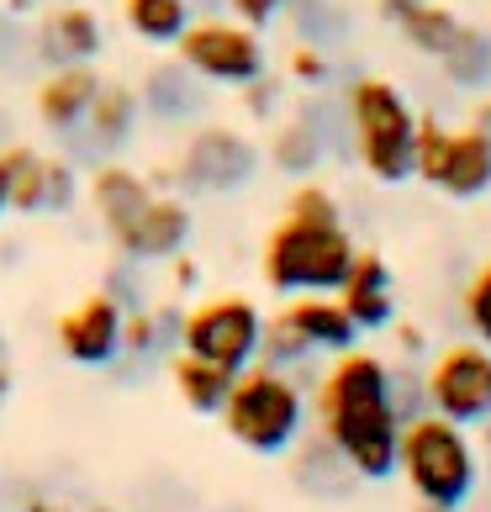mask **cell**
I'll return each instance as SVG.
<instances>
[{
  "instance_id": "obj_33",
  "label": "cell",
  "mask_w": 491,
  "mask_h": 512,
  "mask_svg": "<svg viewBox=\"0 0 491 512\" xmlns=\"http://www.w3.org/2000/svg\"><path fill=\"white\" fill-rule=\"evenodd\" d=\"M196 286H201V264H196L191 249L175 254V259H164V291L169 296H191Z\"/></svg>"
},
{
  "instance_id": "obj_40",
  "label": "cell",
  "mask_w": 491,
  "mask_h": 512,
  "mask_svg": "<svg viewBox=\"0 0 491 512\" xmlns=\"http://www.w3.org/2000/svg\"><path fill=\"white\" fill-rule=\"evenodd\" d=\"M6 212H11L6 206V159H0V222H6Z\"/></svg>"
},
{
  "instance_id": "obj_34",
  "label": "cell",
  "mask_w": 491,
  "mask_h": 512,
  "mask_svg": "<svg viewBox=\"0 0 491 512\" xmlns=\"http://www.w3.org/2000/svg\"><path fill=\"white\" fill-rule=\"evenodd\" d=\"M465 127L476 132L481 143H491V96H481L476 106H470V117H465Z\"/></svg>"
},
{
  "instance_id": "obj_20",
  "label": "cell",
  "mask_w": 491,
  "mask_h": 512,
  "mask_svg": "<svg viewBox=\"0 0 491 512\" xmlns=\"http://www.w3.org/2000/svg\"><path fill=\"white\" fill-rule=\"evenodd\" d=\"M169 381H175V396L191 412L217 417L222 402H228V391H233V370H222V365H212V359H196V354L180 349L175 359H169Z\"/></svg>"
},
{
  "instance_id": "obj_30",
  "label": "cell",
  "mask_w": 491,
  "mask_h": 512,
  "mask_svg": "<svg viewBox=\"0 0 491 512\" xmlns=\"http://www.w3.org/2000/svg\"><path fill=\"white\" fill-rule=\"evenodd\" d=\"M286 80L301 85V90H323L333 80V59L317 43H296L291 59H286Z\"/></svg>"
},
{
  "instance_id": "obj_3",
  "label": "cell",
  "mask_w": 491,
  "mask_h": 512,
  "mask_svg": "<svg viewBox=\"0 0 491 512\" xmlns=\"http://www.w3.org/2000/svg\"><path fill=\"white\" fill-rule=\"evenodd\" d=\"M360 254L349 222H296L280 217L264 233L259 275L275 296H333Z\"/></svg>"
},
{
  "instance_id": "obj_11",
  "label": "cell",
  "mask_w": 491,
  "mask_h": 512,
  "mask_svg": "<svg viewBox=\"0 0 491 512\" xmlns=\"http://www.w3.org/2000/svg\"><path fill=\"white\" fill-rule=\"evenodd\" d=\"M122 301L111 291H96L85 301H74V307L53 322V344L69 365H85V370H101L111 359L122 354Z\"/></svg>"
},
{
  "instance_id": "obj_25",
  "label": "cell",
  "mask_w": 491,
  "mask_h": 512,
  "mask_svg": "<svg viewBox=\"0 0 491 512\" xmlns=\"http://www.w3.org/2000/svg\"><path fill=\"white\" fill-rule=\"evenodd\" d=\"M439 64H444V74L455 85H486L491 80V37L476 32V27H465L460 48L449 53V59H439Z\"/></svg>"
},
{
  "instance_id": "obj_8",
  "label": "cell",
  "mask_w": 491,
  "mask_h": 512,
  "mask_svg": "<svg viewBox=\"0 0 491 512\" xmlns=\"http://www.w3.org/2000/svg\"><path fill=\"white\" fill-rule=\"evenodd\" d=\"M259 159L264 154L249 132H238L228 122H201L175 159L180 196H233L259 175Z\"/></svg>"
},
{
  "instance_id": "obj_35",
  "label": "cell",
  "mask_w": 491,
  "mask_h": 512,
  "mask_svg": "<svg viewBox=\"0 0 491 512\" xmlns=\"http://www.w3.org/2000/svg\"><path fill=\"white\" fill-rule=\"evenodd\" d=\"M396 344H402V354H423V328L418 322H396Z\"/></svg>"
},
{
  "instance_id": "obj_15",
  "label": "cell",
  "mask_w": 491,
  "mask_h": 512,
  "mask_svg": "<svg viewBox=\"0 0 491 512\" xmlns=\"http://www.w3.org/2000/svg\"><path fill=\"white\" fill-rule=\"evenodd\" d=\"M96 90H101V69L96 64H53L43 80H37V90H32V111H37V122H43L53 138H69V132L85 122Z\"/></svg>"
},
{
  "instance_id": "obj_28",
  "label": "cell",
  "mask_w": 491,
  "mask_h": 512,
  "mask_svg": "<svg viewBox=\"0 0 491 512\" xmlns=\"http://www.w3.org/2000/svg\"><path fill=\"white\" fill-rule=\"evenodd\" d=\"M80 206V164H69L64 154H48V191H43V212L64 217Z\"/></svg>"
},
{
  "instance_id": "obj_10",
  "label": "cell",
  "mask_w": 491,
  "mask_h": 512,
  "mask_svg": "<svg viewBox=\"0 0 491 512\" xmlns=\"http://www.w3.org/2000/svg\"><path fill=\"white\" fill-rule=\"evenodd\" d=\"M191 233H196L191 196L159 191L117 238H111V249H117L127 264H164V259H175V254L191 249Z\"/></svg>"
},
{
  "instance_id": "obj_18",
  "label": "cell",
  "mask_w": 491,
  "mask_h": 512,
  "mask_svg": "<svg viewBox=\"0 0 491 512\" xmlns=\"http://www.w3.org/2000/svg\"><path fill=\"white\" fill-rule=\"evenodd\" d=\"M433 191L455 201L491 196V143H481L470 127H449V148H444L439 175H433Z\"/></svg>"
},
{
  "instance_id": "obj_38",
  "label": "cell",
  "mask_w": 491,
  "mask_h": 512,
  "mask_svg": "<svg viewBox=\"0 0 491 512\" xmlns=\"http://www.w3.org/2000/svg\"><path fill=\"white\" fill-rule=\"evenodd\" d=\"M22 512H69V507H59V502H48V497H32V502H22Z\"/></svg>"
},
{
  "instance_id": "obj_26",
  "label": "cell",
  "mask_w": 491,
  "mask_h": 512,
  "mask_svg": "<svg viewBox=\"0 0 491 512\" xmlns=\"http://www.w3.org/2000/svg\"><path fill=\"white\" fill-rule=\"evenodd\" d=\"M259 359L264 365H275V370H301L312 359V349H307V338H301L291 322H264V338H259Z\"/></svg>"
},
{
  "instance_id": "obj_39",
  "label": "cell",
  "mask_w": 491,
  "mask_h": 512,
  "mask_svg": "<svg viewBox=\"0 0 491 512\" xmlns=\"http://www.w3.org/2000/svg\"><path fill=\"white\" fill-rule=\"evenodd\" d=\"M6 396H11V365L0 359V402H6Z\"/></svg>"
},
{
  "instance_id": "obj_24",
  "label": "cell",
  "mask_w": 491,
  "mask_h": 512,
  "mask_svg": "<svg viewBox=\"0 0 491 512\" xmlns=\"http://www.w3.org/2000/svg\"><path fill=\"white\" fill-rule=\"evenodd\" d=\"M138 96H143V106L148 111H159V117L164 122H180V117H191V111H196V96H201V80H196V74L191 69H148V85L138 90Z\"/></svg>"
},
{
  "instance_id": "obj_22",
  "label": "cell",
  "mask_w": 491,
  "mask_h": 512,
  "mask_svg": "<svg viewBox=\"0 0 491 512\" xmlns=\"http://www.w3.org/2000/svg\"><path fill=\"white\" fill-rule=\"evenodd\" d=\"M0 159H6V206L16 217H37L48 191V154L32 143H6Z\"/></svg>"
},
{
  "instance_id": "obj_5",
  "label": "cell",
  "mask_w": 491,
  "mask_h": 512,
  "mask_svg": "<svg viewBox=\"0 0 491 512\" xmlns=\"http://www.w3.org/2000/svg\"><path fill=\"white\" fill-rule=\"evenodd\" d=\"M344 117L354 138V159L370 180L402 185L412 180V138H418V111L402 96V85L381 74H360L344 90Z\"/></svg>"
},
{
  "instance_id": "obj_23",
  "label": "cell",
  "mask_w": 491,
  "mask_h": 512,
  "mask_svg": "<svg viewBox=\"0 0 491 512\" xmlns=\"http://www.w3.org/2000/svg\"><path fill=\"white\" fill-rule=\"evenodd\" d=\"M323 154H328V138H323V127H317L307 111L286 117L275 127V138H270V164L286 169V175H301V180L323 164Z\"/></svg>"
},
{
  "instance_id": "obj_6",
  "label": "cell",
  "mask_w": 491,
  "mask_h": 512,
  "mask_svg": "<svg viewBox=\"0 0 491 512\" xmlns=\"http://www.w3.org/2000/svg\"><path fill=\"white\" fill-rule=\"evenodd\" d=\"M264 317L259 301L249 296H201L180 312L175 322V344L196 359H212L222 370H249L259 359V338H264Z\"/></svg>"
},
{
  "instance_id": "obj_14",
  "label": "cell",
  "mask_w": 491,
  "mask_h": 512,
  "mask_svg": "<svg viewBox=\"0 0 491 512\" xmlns=\"http://www.w3.org/2000/svg\"><path fill=\"white\" fill-rule=\"evenodd\" d=\"M154 196H159L154 180H148L143 169L122 164V159H101L96 169H90V180H85V206H90V217L101 222L106 238H117Z\"/></svg>"
},
{
  "instance_id": "obj_2",
  "label": "cell",
  "mask_w": 491,
  "mask_h": 512,
  "mask_svg": "<svg viewBox=\"0 0 491 512\" xmlns=\"http://www.w3.org/2000/svg\"><path fill=\"white\" fill-rule=\"evenodd\" d=\"M396 476L423 502V512H460L481 486V449L470 428L449 423L439 412H412L402 423Z\"/></svg>"
},
{
  "instance_id": "obj_29",
  "label": "cell",
  "mask_w": 491,
  "mask_h": 512,
  "mask_svg": "<svg viewBox=\"0 0 491 512\" xmlns=\"http://www.w3.org/2000/svg\"><path fill=\"white\" fill-rule=\"evenodd\" d=\"M460 307H465V328L476 333V344H486V349H491V259H486L481 270L465 280Z\"/></svg>"
},
{
  "instance_id": "obj_9",
  "label": "cell",
  "mask_w": 491,
  "mask_h": 512,
  "mask_svg": "<svg viewBox=\"0 0 491 512\" xmlns=\"http://www.w3.org/2000/svg\"><path fill=\"white\" fill-rule=\"evenodd\" d=\"M423 402L428 412L449 417L460 428H486L491 423V349L465 338L433 354L423 370Z\"/></svg>"
},
{
  "instance_id": "obj_37",
  "label": "cell",
  "mask_w": 491,
  "mask_h": 512,
  "mask_svg": "<svg viewBox=\"0 0 491 512\" xmlns=\"http://www.w3.org/2000/svg\"><path fill=\"white\" fill-rule=\"evenodd\" d=\"M37 6H43V0H6L11 16H37Z\"/></svg>"
},
{
  "instance_id": "obj_21",
  "label": "cell",
  "mask_w": 491,
  "mask_h": 512,
  "mask_svg": "<svg viewBox=\"0 0 491 512\" xmlns=\"http://www.w3.org/2000/svg\"><path fill=\"white\" fill-rule=\"evenodd\" d=\"M122 22L148 48H175L185 27L196 22V11L191 0H122Z\"/></svg>"
},
{
  "instance_id": "obj_4",
  "label": "cell",
  "mask_w": 491,
  "mask_h": 512,
  "mask_svg": "<svg viewBox=\"0 0 491 512\" xmlns=\"http://www.w3.org/2000/svg\"><path fill=\"white\" fill-rule=\"evenodd\" d=\"M222 428L249 454H286L307 433V391L291 370H275L254 359L249 370L233 375V391L222 402Z\"/></svg>"
},
{
  "instance_id": "obj_17",
  "label": "cell",
  "mask_w": 491,
  "mask_h": 512,
  "mask_svg": "<svg viewBox=\"0 0 491 512\" xmlns=\"http://www.w3.org/2000/svg\"><path fill=\"white\" fill-rule=\"evenodd\" d=\"M280 322H291V328L307 338L312 354H349L360 349V328H354V317L344 312V301L338 296H286V307H280Z\"/></svg>"
},
{
  "instance_id": "obj_7",
  "label": "cell",
  "mask_w": 491,
  "mask_h": 512,
  "mask_svg": "<svg viewBox=\"0 0 491 512\" xmlns=\"http://www.w3.org/2000/svg\"><path fill=\"white\" fill-rule=\"evenodd\" d=\"M180 69H191L201 85H222V90H243L249 80H259L270 53L264 37L254 27L233 22V16H196L185 37L175 43Z\"/></svg>"
},
{
  "instance_id": "obj_32",
  "label": "cell",
  "mask_w": 491,
  "mask_h": 512,
  "mask_svg": "<svg viewBox=\"0 0 491 512\" xmlns=\"http://www.w3.org/2000/svg\"><path fill=\"white\" fill-rule=\"evenodd\" d=\"M222 6H228V16H233V22H243V27L264 32V27H275L280 16H286V6H291V0H222Z\"/></svg>"
},
{
  "instance_id": "obj_1",
  "label": "cell",
  "mask_w": 491,
  "mask_h": 512,
  "mask_svg": "<svg viewBox=\"0 0 491 512\" xmlns=\"http://www.w3.org/2000/svg\"><path fill=\"white\" fill-rule=\"evenodd\" d=\"M407 417L391 402V365L370 349L333 354L317 381V428L323 444L360 481H391Z\"/></svg>"
},
{
  "instance_id": "obj_13",
  "label": "cell",
  "mask_w": 491,
  "mask_h": 512,
  "mask_svg": "<svg viewBox=\"0 0 491 512\" xmlns=\"http://www.w3.org/2000/svg\"><path fill=\"white\" fill-rule=\"evenodd\" d=\"M138 122H143V96L138 90H132L127 80H101L96 101H90V111H85V122L74 127L64 143L74 148V154L85 148L90 169H96L101 159H122V148L132 143Z\"/></svg>"
},
{
  "instance_id": "obj_16",
  "label": "cell",
  "mask_w": 491,
  "mask_h": 512,
  "mask_svg": "<svg viewBox=\"0 0 491 512\" xmlns=\"http://www.w3.org/2000/svg\"><path fill=\"white\" fill-rule=\"evenodd\" d=\"M344 301V312L354 317L360 333H386L396 322V280H391V264L375 254V249H360L344 275V286L333 291Z\"/></svg>"
},
{
  "instance_id": "obj_27",
  "label": "cell",
  "mask_w": 491,
  "mask_h": 512,
  "mask_svg": "<svg viewBox=\"0 0 491 512\" xmlns=\"http://www.w3.org/2000/svg\"><path fill=\"white\" fill-rule=\"evenodd\" d=\"M286 217H296V222H344V206H338V196L328 191V185L301 180L286 196Z\"/></svg>"
},
{
  "instance_id": "obj_36",
  "label": "cell",
  "mask_w": 491,
  "mask_h": 512,
  "mask_svg": "<svg viewBox=\"0 0 491 512\" xmlns=\"http://www.w3.org/2000/svg\"><path fill=\"white\" fill-rule=\"evenodd\" d=\"M412 6H418V0H375V11H381L386 22H396V16H402V11H412Z\"/></svg>"
},
{
  "instance_id": "obj_31",
  "label": "cell",
  "mask_w": 491,
  "mask_h": 512,
  "mask_svg": "<svg viewBox=\"0 0 491 512\" xmlns=\"http://www.w3.org/2000/svg\"><path fill=\"white\" fill-rule=\"evenodd\" d=\"M243 111H249V122H275L280 117V101H286V80H270V74H259L238 90Z\"/></svg>"
},
{
  "instance_id": "obj_12",
  "label": "cell",
  "mask_w": 491,
  "mask_h": 512,
  "mask_svg": "<svg viewBox=\"0 0 491 512\" xmlns=\"http://www.w3.org/2000/svg\"><path fill=\"white\" fill-rule=\"evenodd\" d=\"M106 48V22L90 0H53L32 22V53L53 64H96Z\"/></svg>"
},
{
  "instance_id": "obj_19",
  "label": "cell",
  "mask_w": 491,
  "mask_h": 512,
  "mask_svg": "<svg viewBox=\"0 0 491 512\" xmlns=\"http://www.w3.org/2000/svg\"><path fill=\"white\" fill-rule=\"evenodd\" d=\"M391 27L402 32V43L412 53H423V59H449V53L460 48V37H465L470 22L455 6H444V0H418V6L402 11Z\"/></svg>"
}]
</instances>
